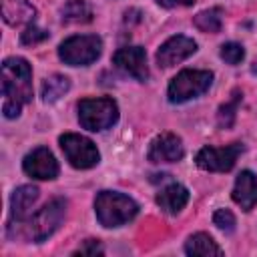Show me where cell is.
<instances>
[{
	"mask_svg": "<svg viewBox=\"0 0 257 257\" xmlns=\"http://www.w3.org/2000/svg\"><path fill=\"white\" fill-rule=\"evenodd\" d=\"M2 112L6 118H16L32 98V68L20 56L6 58L2 64Z\"/></svg>",
	"mask_w": 257,
	"mask_h": 257,
	"instance_id": "cell-1",
	"label": "cell"
},
{
	"mask_svg": "<svg viewBox=\"0 0 257 257\" xmlns=\"http://www.w3.org/2000/svg\"><path fill=\"white\" fill-rule=\"evenodd\" d=\"M94 213L102 227H120L137 217L139 205L128 195L116 191H100L94 199Z\"/></svg>",
	"mask_w": 257,
	"mask_h": 257,
	"instance_id": "cell-2",
	"label": "cell"
},
{
	"mask_svg": "<svg viewBox=\"0 0 257 257\" xmlns=\"http://www.w3.org/2000/svg\"><path fill=\"white\" fill-rule=\"evenodd\" d=\"M118 120V106L112 98H82L78 102V122L86 131H104Z\"/></svg>",
	"mask_w": 257,
	"mask_h": 257,
	"instance_id": "cell-3",
	"label": "cell"
},
{
	"mask_svg": "<svg viewBox=\"0 0 257 257\" xmlns=\"http://www.w3.org/2000/svg\"><path fill=\"white\" fill-rule=\"evenodd\" d=\"M102 52V40L96 34H78L66 38L58 46V56L70 66H88Z\"/></svg>",
	"mask_w": 257,
	"mask_h": 257,
	"instance_id": "cell-4",
	"label": "cell"
},
{
	"mask_svg": "<svg viewBox=\"0 0 257 257\" xmlns=\"http://www.w3.org/2000/svg\"><path fill=\"white\" fill-rule=\"evenodd\" d=\"M211 84H213V72L185 68L171 80V84H169V100L175 102V104L187 102L191 98H197V96L205 94Z\"/></svg>",
	"mask_w": 257,
	"mask_h": 257,
	"instance_id": "cell-5",
	"label": "cell"
},
{
	"mask_svg": "<svg viewBox=\"0 0 257 257\" xmlns=\"http://www.w3.org/2000/svg\"><path fill=\"white\" fill-rule=\"evenodd\" d=\"M60 149L66 157V161L74 167V169H90L100 161V153L96 149V145L76 133H64L58 139Z\"/></svg>",
	"mask_w": 257,
	"mask_h": 257,
	"instance_id": "cell-6",
	"label": "cell"
},
{
	"mask_svg": "<svg viewBox=\"0 0 257 257\" xmlns=\"http://www.w3.org/2000/svg\"><path fill=\"white\" fill-rule=\"evenodd\" d=\"M66 215V201L64 199H52L46 203L32 219H30V239L36 243L46 241L62 223Z\"/></svg>",
	"mask_w": 257,
	"mask_h": 257,
	"instance_id": "cell-7",
	"label": "cell"
},
{
	"mask_svg": "<svg viewBox=\"0 0 257 257\" xmlns=\"http://www.w3.org/2000/svg\"><path fill=\"white\" fill-rule=\"evenodd\" d=\"M243 153V145L241 143H233L227 147H203L197 157L195 163L199 169L203 171H211V173H225L231 171L233 165L237 163V157Z\"/></svg>",
	"mask_w": 257,
	"mask_h": 257,
	"instance_id": "cell-8",
	"label": "cell"
},
{
	"mask_svg": "<svg viewBox=\"0 0 257 257\" xmlns=\"http://www.w3.org/2000/svg\"><path fill=\"white\" fill-rule=\"evenodd\" d=\"M197 50V42L189 36H183V34H177V36H171L169 40H165L159 50H157V64L161 68H171L183 60H187L191 54H195Z\"/></svg>",
	"mask_w": 257,
	"mask_h": 257,
	"instance_id": "cell-9",
	"label": "cell"
},
{
	"mask_svg": "<svg viewBox=\"0 0 257 257\" xmlns=\"http://www.w3.org/2000/svg\"><path fill=\"white\" fill-rule=\"evenodd\" d=\"M112 62L116 68L126 72L128 76L137 80L149 78V66H147V52L141 46H122L112 54Z\"/></svg>",
	"mask_w": 257,
	"mask_h": 257,
	"instance_id": "cell-10",
	"label": "cell"
},
{
	"mask_svg": "<svg viewBox=\"0 0 257 257\" xmlns=\"http://www.w3.org/2000/svg\"><path fill=\"white\" fill-rule=\"evenodd\" d=\"M22 169L28 177L40 179V181H48V179L58 177V163L46 147H38L32 153H28L22 161Z\"/></svg>",
	"mask_w": 257,
	"mask_h": 257,
	"instance_id": "cell-11",
	"label": "cell"
},
{
	"mask_svg": "<svg viewBox=\"0 0 257 257\" xmlns=\"http://www.w3.org/2000/svg\"><path fill=\"white\" fill-rule=\"evenodd\" d=\"M183 155H185V149L181 139L173 133H163L151 141L147 159L151 163H177L183 159Z\"/></svg>",
	"mask_w": 257,
	"mask_h": 257,
	"instance_id": "cell-12",
	"label": "cell"
},
{
	"mask_svg": "<svg viewBox=\"0 0 257 257\" xmlns=\"http://www.w3.org/2000/svg\"><path fill=\"white\" fill-rule=\"evenodd\" d=\"M231 197L243 211H251L257 205V177L251 171H241L235 179Z\"/></svg>",
	"mask_w": 257,
	"mask_h": 257,
	"instance_id": "cell-13",
	"label": "cell"
},
{
	"mask_svg": "<svg viewBox=\"0 0 257 257\" xmlns=\"http://www.w3.org/2000/svg\"><path fill=\"white\" fill-rule=\"evenodd\" d=\"M36 199H38V189L34 185H22V187H18L12 193V199H10V215H12V221H18L20 223V221L28 219L30 209L36 203Z\"/></svg>",
	"mask_w": 257,
	"mask_h": 257,
	"instance_id": "cell-14",
	"label": "cell"
},
{
	"mask_svg": "<svg viewBox=\"0 0 257 257\" xmlns=\"http://www.w3.org/2000/svg\"><path fill=\"white\" fill-rule=\"evenodd\" d=\"M157 203L165 213L177 215L189 203V191L179 183H171L157 195Z\"/></svg>",
	"mask_w": 257,
	"mask_h": 257,
	"instance_id": "cell-15",
	"label": "cell"
},
{
	"mask_svg": "<svg viewBox=\"0 0 257 257\" xmlns=\"http://www.w3.org/2000/svg\"><path fill=\"white\" fill-rule=\"evenodd\" d=\"M2 16L10 26H18L34 18V8L28 0H2Z\"/></svg>",
	"mask_w": 257,
	"mask_h": 257,
	"instance_id": "cell-16",
	"label": "cell"
},
{
	"mask_svg": "<svg viewBox=\"0 0 257 257\" xmlns=\"http://www.w3.org/2000/svg\"><path fill=\"white\" fill-rule=\"evenodd\" d=\"M185 253L187 255H201V257H207V255H221L223 249L213 241L211 235L207 233H195L187 239L185 243Z\"/></svg>",
	"mask_w": 257,
	"mask_h": 257,
	"instance_id": "cell-17",
	"label": "cell"
},
{
	"mask_svg": "<svg viewBox=\"0 0 257 257\" xmlns=\"http://www.w3.org/2000/svg\"><path fill=\"white\" fill-rule=\"evenodd\" d=\"M70 88V80L64 74H52L48 78H44L42 88H40V96L44 102H54L58 100L66 90Z\"/></svg>",
	"mask_w": 257,
	"mask_h": 257,
	"instance_id": "cell-18",
	"label": "cell"
},
{
	"mask_svg": "<svg viewBox=\"0 0 257 257\" xmlns=\"http://www.w3.org/2000/svg\"><path fill=\"white\" fill-rule=\"evenodd\" d=\"M62 20L72 24H84L92 20V10L86 0H68L62 8Z\"/></svg>",
	"mask_w": 257,
	"mask_h": 257,
	"instance_id": "cell-19",
	"label": "cell"
},
{
	"mask_svg": "<svg viewBox=\"0 0 257 257\" xmlns=\"http://www.w3.org/2000/svg\"><path fill=\"white\" fill-rule=\"evenodd\" d=\"M193 24L203 30V32H219L221 30V24H223V16H221V8H209V10H203L199 12L195 18H193Z\"/></svg>",
	"mask_w": 257,
	"mask_h": 257,
	"instance_id": "cell-20",
	"label": "cell"
},
{
	"mask_svg": "<svg viewBox=\"0 0 257 257\" xmlns=\"http://www.w3.org/2000/svg\"><path fill=\"white\" fill-rule=\"evenodd\" d=\"M231 96H233V98L227 100L225 104H221V106H219V112H217V122H219L221 128H231V126H233L235 116H237V106H239V102H241V98H243L241 90H233Z\"/></svg>",
	"mask_w": 257,
	"mask_h": 257,
	"instance_id": "cell-21",
	"label": "cell"
},
{
	"mask_svg": "<svg viewBox=\"0 0 257 257\" xmlns=\"http://www.w3.org/2000/svg\"><path fill=\"white\" fill-rule=\"evenodd\" d=\"M221 58L227 62V64H239L243 58H245V48L239 44V42H227L221 46Z\"/></svg>",
	"mask_w": 257,
	"mask_h": 257,
	"instance_id": "cell-22",
	"label": "cell"
},
{
	"mask_svg": "<svg viewBox=\"0 0 257 257\" xmlns=\"http://www.w3.org/2000/svg\"><path fill=\"white\" fill-rule=\"evenodd\" d=\"M213 223L225 231V233H231L235 229V215L229 211V209H217L215 215H213Z\"/></svg>",
	"mask_w": 257,
	"mask_h": 257,
	"instance_id": "cell-23",
	"label": "cell"
},
{
	"mask_svg": "<svg viewBox=\"0 0 257 257\" xmlns=\"http://www.w3.org/2000/svg\"><path fill=\"white\" fill-rule=\"evenodd\" d=\"M46 38H48V32L42 30V28H36L34 24H30V26L22 32V36H20L22 44H38V42H42V40H46Z\"/></svg>",
	"mask_w": 257,
	"mask_h": 257,
	"instance_id": "cell-24",
	"label": "cell"
},
{
	"mask_svg": "<svg viewBox=\"0 0 257 257\" xmlns=\"http://www.w3.org/2000/svg\"><path fill=\"white\" fill-rule=\"evenodd\" d=\"M76 253H88V255H96V253H102V247H100V243L98 241H94V239H88L82 247H78L76 249Z\"/></svg>",
	"mask_w": 257,
	"mask_h": 257,
	"instance_id": "cell-25",
	"label": "cell"
},
{
	"mask_svg": "<svg viewBox=\"0 0 257 257\" xmlns=\"http://www.w3.org/2000/svg\"><path fill=\"white\" fill-rule=\"evenodd\" d=\"M165 8H177V6H191L195 0H157Z\"/></svg>",
	"mask_w": 257,
	"mask_h": 257,
	"instance_id": "cell-26",
	"label": "cell"
}]
</instances>
